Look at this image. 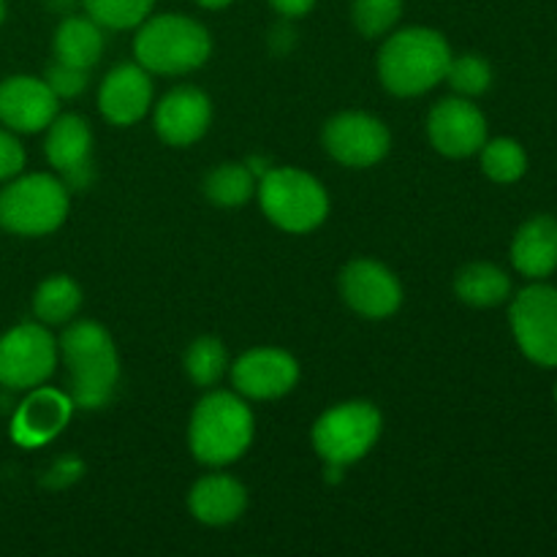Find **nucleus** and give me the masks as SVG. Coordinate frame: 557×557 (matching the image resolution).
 <instances>
[{
  "instance_id": "obj_1",
  "label": "nucleus",
  "mask_w": 557,
  "mask_h": 557,
  "mask_svg": "<svg viewBox=\"0 0 557 557\" xmlns=\"http://www.w3.org/2000/svg\"><path fill=\"white\" fill-rule=\"evenodd\" d=\"M451 60L444 33L433 27H403L379 49V79L397 98L424 96L441 85Z\"/></svg>"
},
{
  "instance_id": "obj_2",
  "label": "nucleus",
  "mask_w": 557,
  "mask_h": 557,
  "mask_svg": "<svg viewBox=\"0 0 557 557\" xmlns=\"http://www.w3.org/2000/svg\"><path fill=\"white\" fill-rule=\"evenodd\" d=\"M58 351L69 370L74 406L85 411L109 406L120 381V357L112 335L96 321H74L60 337Z\"/></svg>"
},
{
  "instance_id": "obj_3",
  "label": "nucleus",
  "mask_w": 557,
  "mask_h": 557,
  "mask_svg": "<svg viewBox=\"0 0 557 557\" xmlns=\"http://www.w3.org/2000/svg\"><path fill=\"white\" fill-rule=\"evenodd\" d=\"M253 435V411L234 392H210L190 413L188 446L201 466H232L250 449Z\"/></svg>"
},
{
  "instance_id": "obj_4",
  "label": "nucleus",
  "mask_w": 557,
  "mask_h": 557,
  "mask_svg": "<svg viewBox=\"0 0 557 557\" xmlns=\"http://www.w3.org/2000/svg\"><path fill=\"white\" fill-rule=\"evenodd\" d=\"M210 52L207 27L185 14L147 16L134 38L136 63L161 76L190 74L207 63Z\"/></svg>"
},
{
  "instance_id": "obj_5",
  "label": "nucleus",
  "mask_w": 557,
  "mask_h": 557,
  "mask_svg": "<svg viewBox=\"0 0 557 557\" xmlns=\"http://www.w3.org/2000/svg\"><path fill=\"white\" fill-rule=\"evenodd\" d=\"M69 210V188L54 174H16L0 190V228L16 237H47L58 232Z\"/></svg>"
},
{
  "instance_id": "obj_6",
  "label": "nucleus",
  "mask_w": 557,
  "mask_h": 557,
  "mask_svg": "<svg viewBox=\"0 0 557 557\" xmlns=\"http://www.w3.org/2000/svg\"><path fill=\"white\" fill-rule=\"evenodd\" d=\"M259 205L281 232L310 234L330 215V196L313 174L294 166L270 169L259 180Z\"/></svg>"
},
{
  "instance_id": "obj_7",
  "label": "nucleus",
  "mask_w": 557,
  "mask_h": 557,
  "mask_svg": "<svg viewBox=\"0 0 557 557\" xmlns=\"http://www.w3.org/2000/svg\"><path fill=\"white\" fill-rule=\"evenodd\" d=\"M384 419L381 411L368 400L337 403L330 411L321 413L313 424V449L326 466H351L362 460L375 441L381 438Z\"/></svg>"
},
{
  "instance_id": "obj_8",
  "label": "nucleus",
  "mask_w": 557,
  "mask_h": 557,
  "mask_svg": "<svg viewBox=\"0 0 557 557\" xmlns=\"http://www.w3.org/2000/svg\"><path fill=\"white\" fill-rule=\"evenodd\" d=\"M58 368V341L47 324L27 321L0 335V386L30 392L47 384Z\"/></svg>"
},
{
  "instance_id": "obj_9",
  "label": "nucleus",
  "mask_w": 557,
  "mask_h": 557,
  "mask_svg": "<svg viewBox=\"0 0 557 557\" xmlns=\"http://www.w3.org/2000/svg\"><path fill=\"white\" fill-rule=\"evenodd\" d=\"M509 324L520 351L542 368H557V288L536 281L522 288L509 308Z\"/></svg>"
},
{
  "instance_id": "obj_10",
  "label": "nucleus",
  "mask_w": 557,
  "mask_h": 557,
  "mask_svg": "<svg viewBox=\"0 0 557 557\" xmlns=\"http://www.w3.org/2000/svg\"><path fill=\"white\" fill-rule=\"evenodd\" d=\"M326 152L348 169H370L384 161L392 147V134L370 112H341L324 125Z\"/></svg>"
},
{
  "instance_id": "obj_11",
  "label": "nucleus",
  "mask_w": 557,
  "mask_h": 557,
  "mask_svg": "<svg viewBox=\"0 0 557 557\" xmlns=\"http://www.w3.org/2000/svg\"><path fill=\"white\" fill-rule=\"evenodd\" d=\"M341 297L362 319H389L403 305V286L395 272L373 259H354L341 272Z\"/></svg>"
},
{
  "instance_id": "obj_12",
  "label": "nucleus",
  "mask_w": 557,
  "mask_h": 557,
  "mask_svg": "<svg viewBox=\"0 0 557 557\" xmlns=\"http://www.w3.org/2000/svg\"><path fill=\"white\" fill-rule=\"evenodd\" d=\"M430 145L446 158H471L487 141V120L471 98H441L428 114Z\"/></svg>"
},
{
  "instance_id": "obj_13",
  "label": "nucleus",
  "mask_w": 557,
  "mask_h": 557,
  "mask_svg": "<svg viewBox=\"0 0 557 557\" xmlns=\"http://www.w3.org/2000/svg\"><path fill=\"white\" fill-rule=\"evenodd\" d=\"M44 152L69 190H85L92 183V131L82 114H58L47 128Z\"/></svg>"
},
{
  "instance_id": "obj_14",
  "label": "nucleus",
  "mask_w": 557,
  "mask_h": 557,
  "mask_svg": "<svg viewBox=\"0 0 557 557\" xmlns=\"http://www.w3.org/2000/svg\"><path fill=\"white\" fill-rule=\"evenodd\" d=\"M58 109L60 98L38 76L14 74L0 82V123L14 134L47 131Z\"/></svg>"
},
{
  "instance_id": "obj_15",
  "label": "nucleus",
  "mask_w": 557,
  "mask_h": 557,
  "mask_svg": "<svg viewBox=\"0 0 557 557\" xmlns=\"http://www.w3.org/2000/svg\"><path fill=\"white\" fill-rule=\"evenodd\" d=\"M299 381V362L283 348H253L232 364V384L248 400H277Z\"/></svg>"
},
{
  "instance_id": "obj_16",
  "label": "nucleus",
  "mask_w": 557,
  "mask_h": 557,
  "mask_svg": "<svg viewBox=\"0 0 557 557\" xmlns=\"http://www.w3.org/2000/svg\"><path fill=\"white\" fill-rule=\"evenodd\" d=\"M74 408V400L65 392L49 389L44 384L36 386L14 411V419H11V438L22 449H36V446L49 444L71 422Z\"/></svg>"
},
{
  "instance_id": "obj_17",
  "label": "nucleus",
  "mask_w": 557,
  "mask_h": 557,
  "mask_svg": "<svg viewBox=\"0 0 557 557\" xmlns=\"http://www.w3.org/2000/svg\"><path fill=\"white\" fill-rule=\"evenodd\" d=\"M212 103L205 90L180 85L169 90L156 107V131L163 145L190 147L210 131Z\"/></svg>"
},
{
  "instance_id": "obj_18",
  "label": "nucleus",
  "mask_w": 557,
  "mask_h": 557,
  "mask_svg": "<svg viewBox=\"0 0 557 557\" xmlns=\"http://www.w3.org/2000/svg\"><path fill=\"white\" fill-rule=\"evenodd\" d=\"M152 103V79L150 71L141 69L139 63L114 65L101 82L98 90V109L103 120L112 125H136Z\"/></svg>"
},
{
  "instance_id": "obj_19",
  "label": "nucleus",
  "mask_w": 557,
  "mask_h": 557,
  "mask_svg": "<svg viewBox=\"0 0 557 557\" xmlns=\"http://www.w3.org/2000/svg\"><path fill=\"white\" fill-rule=\"evenodd\" d=\"M511 264L528 281H544L557 270V218L536 215L517 228Z\"/></svg>"
},
{
  "instance_id": "obj_20",
  "label": "nucleus",
  "mask_w": 557,
  "mask_h": 557,
  "mask_svg": "<svg viewBox=\"0 0 557 557\" xmlns=\"http://www.w3.org/2000/svg\"><path fill=\"white\" fill-rule=\"evenodd\" d=\"M248 506V493L243 484L226 473H207L190 487L188 509L199 522L212 528L237 522Z\"/></svg>"
},
{
  "instance_id": "obj_21",
  "label": "nucleus",
  "mask_w": 557,
  "mask_h": 557,
  "mask_svg": "<svg viewBox=\"0 0 557 557\" xmlns=\"http://www.w3.org/2000/svg\"><path fill=\"white\" fill-rule=\"evenodd\" d=\"M54 60L90 71L103 54V30L90 16H65L52 38Z\"/></svg>"
},
{
  "instance_id": "obj_22",
  "label": "nucleus",
  "mask_w": 557,
  "mask_h": 557,
  "mask_svg": "<svg viewBox=\"0 0 557 557\" xmlns=\"http://www.w3.org/2000/svg\"><path fill=\"white\" fill-rule=\"evenodd\" d=\"M455 294L471 308H495L511 294V277L490 261L466 264L455 275Z\"/></svg>"
},
{
  "instance_id": "obj_23",
  "label": "nucleus",
  "mask_w": 557,
  "mask_h": 557,
  "mask_svg": "<svg viewBox=\"0 0 557 557\" xmlns=\"http://www.w3.org/2000/svg\"><path fill=\"white\" fill-rule=\"evenodd\" d=\"M82 308V288L74 277L52 275L33 294V315L47 326H63L76 319Z\"/></svg>"
},
{
  "instance_id": "obj_24",
  "label": "nucleus",
  "mask_w": 557,
  "mask_h": 557,
  "mask_svg": "<svg viewBox=\"0 0 557 557\" xmlns=\"http://www.w3.org/2000/svg\"><path fill=\"white\" fill-rule=\"evenodd\" d=\"M256 188L259 183H256L253 169H248L245 163H221L205 177V196L223 210H237V207L248 205Z\"/></svg>"
},
{
  "instance_id": "obj_25",
  "label": "nucleus",
  "mask_w": 557,
  "mask_h": 557,
  "mask_svg": "<svg viewBox=\"0 0 557 557\" xmlns=\"http://www.w3.org/2000/svg\"><path fill=\"white\" fill-rule=\"evenodd\" d=\"M183 364H185V373H188V379L194 381L196 386H201V389H212V386L223 379V373H226L228 368L226 346H223L215 335L196 337V341L188 346V351H185Z\"/></svg>"
},
{
  "instance_id": "obj_26",
  "label": "nucleus",
  "mask_w": 557,
  "mask_h": 557,
  "mask_svg": "<svg viewBox=\"0 0 557 557\" xmlns=\"http://www.w3.org/2000/svg\"><path fill=\"white\" fill-rule=\"evenodd\" d=\"M482 172L487 174L493 183L509 185L522 180L528 172V156L522 145L509 136H498V139H487L482 145Z\"/></svg>"
},
{
  "instance_id": "obj_27",
  "label": "nucleus",
  "mask_w": 557,
  "mask_h": 557,
  "mask_svg": "<svg viewBox=\"0 0 557 557\" xmlns=\"http://www.w3.org/2000/svg\"><path fill=\"white\" fill-rule=\"evenodd\" d=\"M90 20L109 30L139 27L150 16L156 0H82Z\"/></svg>"
},
{
  "instance_id": "obj_28",
  "label": "nucleus",
  "mask_w": 557,
  "mask_h": 557,
  "mask_svg": "<svg viewBox=\"0 0 557 557\" xmlns=\"http://www.w3.org/2000/svg\"><path fill=\"white\" fill-rule=\"evenodd\" d=\"M444 79L449 82L457 96L476 98L487 92L490 85H493V65L482 54H460V58L451 54Z\"/></svg>"
},
{
  "instance_id": "obj_29",
  "label": "nucleus",
  "mask_w": 557,
  "mask_h": 557,
  "mask_svg": "<svg viewBox=\"0 0 557 557\" xmlns=\"http://www.w3.org/2000/svg\"><path fill=\"white\" fill-rule=\"evenodd\" d=\"M403 16V0H351V20L359 36H386Z\"/></svg>"
},
{
  "instance_id": "obj_30",
  "label": "nucleus",
  "mask_w": 557,
  "mask_h": 557,
  "mask_svg": "<svg viewBox=\"0 0 557 557\" xmlns=\"http://www.w3.org/2000/svg\"><path fill=\"white\" fill-rule=\"evenodd\" d=\"M87 74H90L87 69H79V65H69V63H60V60H54V63L47 69L44 82L52 87V92L58 98H76L79 92H85Z\"/></svg>"
},
{
  "instance_id": "obj_31",
  "label": "nucleus",
  "mask_w": 557,
  "mask_h": 557,
  "mask_svg": "<svg viewBox=\"0 0 557 557\" xmlns=\"http://www.w3.org/2000/svg\"><path fill=\"white\" fill-rule=\"evenodd\" d=\"M22 169H25V147L16 139L14 131L3 125L0 128V183H9Z\"/></svg>"
},
{
  "instance_id": "obj_32",
  "label": "nucleus",
  "mask_w": 557,
  "mask_h": 557,
  "mask_svg": "<svg viewBox=\"0 0 557 557\" xmlns=\"http://www.w3.org/2000/svg\"><path fill=\"white\" fill-rule=\"evenodd\" d=\"M82 471H85V466H82L79 460H74V457H65V460L54 462L52 471H49V476H47V484L54 490H63V487H69V484H74L76 479L82 476Z\"/></svg>"
},
{
  "instance_id": "obj_33",
  "label": "nucleus",
  "mask_w": 557,
  "mask_h": 557,
  "mask_svg": "<svg viewBox=\"0 0 557 557\" xmlns=\"http://www.w3.org/2000/svg\"><path fill=\"white\" fill-rule=\"evenodd\" d=\"M272 9L277 11L286 20H299V16L310 14L315 5V0H270Z\"/></svg>"
},
{
  "instance_id": "obj_34",
  "label": "nucleus",
  "mask_w": 557,
  "mask_h": 557,
  "mask_svg": "<svg viewBox=\"0 0 557 557\" xmlns=\"http://www.w3.org/2000/svg\"><path fill=\"white\" fill-rule=\"evenodd\" d=\"M196 3H199L201 9L218 11V9H226V5H228V3H234V0H196Z\"/></svg>"
},
{
  "instance_id": "obj_35",
  "label": "nucleus",
  "mask_w": 557,
  "mask_h": 557,
  "mask_svg": "<svg viewBox=\"0 0 557 557\" xmlns=\"http://www.w3.org/2000/svg\"><path fill=\"white\" fill-rule=\"evenodd\" d=\"M5 20V0H0V25H3Z\"/></svg>"
},
{
  "instance_id": "obj_36",
  "label": "nucleus",
  "mask_w": 557,
  "mask_h": 557,
  "mask_svg": "<svg viewBox=\"0 0 557 557\" xmlns=\"http://www.w3.org/2000/svg\"><path fill=\"white\" fill-rule=\"evenodd\" d=\"M555 403H557V386H555Z\"/></svg>"
}]
</instances>
